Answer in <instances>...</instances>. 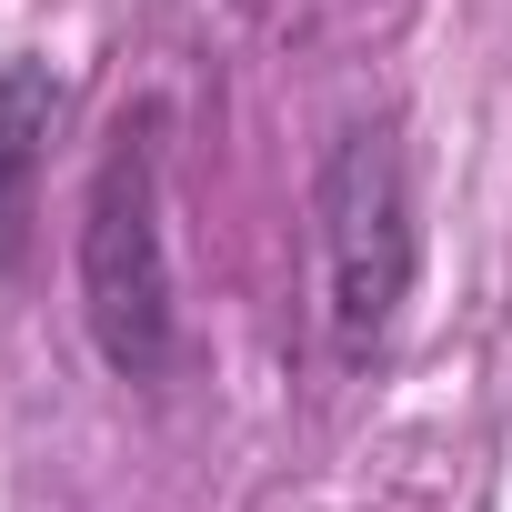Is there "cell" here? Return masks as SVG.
<instances>
[{
	"label": "cell",
	"mask_w": 512,
	"mask_h": 512,
	"mask_svg": "<svg viewBox=\"0 0 512 512\" xmlns=\"http://www.w3.org/2000/svg\"><path fill=\"white\" fill-rule=\"evenodd\" d=\"M322 211V322L342 362H372L412 302V262H422V221H412V161L392 121H342L312 181Z\"/></svg>",
	"instance_id": "cell-2"
},
{
	"label": "cell",
	"mask_w": 512,
	"mask_h": 512,
	"mask_svg": "<svg viewBox=\"0 0 512 512\" xmlns=\"http://www.w3.org/2000/svg\"><path fill=\"white\" fill-rule=\"evenodd\" d=\"M81 322L121 382H171L181 362V292L161 231V111H131L81 201Z\"/></svg>",
	"instance_id": "cell-1"
},
{
	"label": "cell",
	"mask_w": 512,
	"mask_h": 512,
	"mask_svg": "<svg viewBox=\"0 0 512 512\" xmlns=\"http://www.w3.org/2000/svg\"><path fill=\"white\" fill-rule=\"evenodd\" d=\"M51 131H61V71L51 61H0V282L21 262V221H31V181H41Z\"/></svg>",
	"instance_id": "cell-3"
}]
</instances>
